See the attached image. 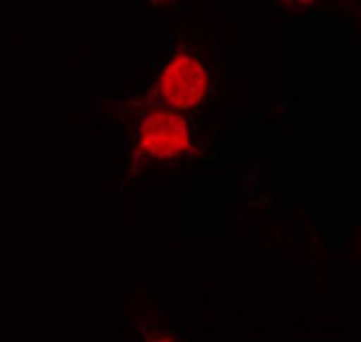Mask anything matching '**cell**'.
<instances>
[{
    "label": "cell",
    "instance_id": "obj_1",
    "mask_svg": "<svg viewBox=\"0 0 361 342\" xmlns=\"http://www.w3.org/2000/svg\"><path fill=\"white\" fill-rule=\"evenodd\" d=\"M121 145V176L126 185L178 169L197 152V123L193 116L171 111L147 92H128L109 102Z\"/></svg>",
    "mask_w": 361,
    "mask_h": 342
},
{
    "label": "cell",
    "instance_id": "obj_2",
    "mask_svg": "<svg viewBox=\"0 0 361 342\" xmlns=\"http://www.w3.org/2000/svg\"><path fill=\"white\" fill-rule=\"evenodd\" d=\"M217 87V68L212 58L195 39H176L154 63L147 92L154 102L185 116H193L207 106Z\"/></svg>",
    "mask_w": 361,
    "mask_h": 342
},
{
    "label": "cell",
    "instance_id": "obj_3",
    "mask_svg": "<svg viewBox=\"0 0 361 342\" xmlns=\"http://www.w3.org/2000/svg\"><path fill=\"white\" fill-rule=\"evenodd\" d=\"M133 326H135V342H190L176 323L154 309H140Z\"/></svg>",
    "mask_w": 361,
    "mask_h": 342
}]
</instances>
